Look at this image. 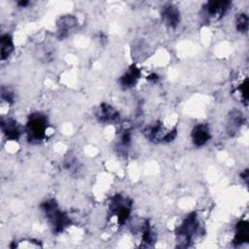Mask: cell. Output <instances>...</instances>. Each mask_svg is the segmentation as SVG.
Returning a JSON list of instances; mask_svg holds the SVG:
<instances>
[{
	"instance_id": "cell-1",
	"label": "cell",
	"mask_w": 249,
	"mask_h": 249,
	"mask_svg": "<svg viewBox=\"0 0 249 249\" xmlns=\"http://www.w3.org/2000/svg\"><path fill=\"white\" fill-rule=\"evenodd\" d=\"M42 211L47 218L48 223L55 232L63 231L71 223L70 218L63 212L53 199H48L41 205Z\"/></svg>"
},
{
	"instance_id": "cell-2",
	"label": "cell",
	"mask_w": 249,
	"mask_h": 249,
	"mask_svg": "<svg viewBox=\"0 0 249 249\" xmlns=\"http://www.w3.org/2000/svg\"><path fill=\"white\" fill-rule=\"evenodd\" d=\"M49 121L42 113H33L29 116L25 125V132L29 141L38 143L47 137Z\"/></svg>"
},
{
	"instance_id": "cell-3",
	"label": "cell",
	"mask_w": 249,
	"mask_h": 249,
	"mask_svg": "<svg viewBox=\"0 0 249 249\" xmlns=\"http://www.w3.org/2000/svg\"><path fill=\"white\" fill-rule=\"evenodd\" d=\"M199 231V222L196 212L190 213L179 225L176 234L184 246H189ZM178 241V242H179Z\"/></svg>"
},
{
	"instance_id": "cell-4",
	"label": "cell",
	"mask_w": 249,
	"mask_h": 249,
	"mask_svg": "<svg viewBox=\"0 0 249 249\" xmlns=\"http://www.w3.org/2000/svg\"><path fill=\"white\" fill-rule=\"evenodd\" d=\"M109 210L111 218L114 219L118 225L122 226L123 224H125L130 216L131 201L121 195H117L111 199L109 203Z\"/></svg>"
},
{
	"instance_id": "cell-5",
	"label": "cell",
	"mask_w": 249,
	"mask_h": 249,
	"mask_svg": "<svg viewBox=\"0 0 249 249\" xmlns=\"http://www.w3.org/2000/svg\"><path fill=\"white\" fill-rule=\"evenodd\" d=\"M144 133L152 141L169 142L176 137L177 130L175 128H166L162 124H157L148 126Z\"/></svg>"
},
{
	"instance_id": "cell-6",
	"label": "cell",
	"mask_w": 249,
	"mask_h": 249,
	"mask_svg": "<svg viewBox=\"0 0 249 249\" xmlns=\"http://www.w3.org/2000/svg\"><path fill=\"white\" fill-rule=\"evenodd\" d=\"M230 1H209L204 5L205 16L210 19H220L230 10Z\"/></svg>"
},
{
	"instance_id": "cell-7",
	"label": "cell",
	"mask_w": 249,
	"mask_h": 249,
	"mask_svg": "<svg viewBox=\"0 0 249 249\" xmlns=\"http://www.w3.org/2000/svg\"><path fill=\"white\" fill-rule=\"evenodd\" d=\"M1 130L9 140H18L23 132V128L14 119H2Z\"/></svg>"
},
{
	"instance_id": "cell-8",
	"label": "cell",
	"mask_w": 249,
	"mask_h": 249,
	"mask_svg": "<svg viewBox=\"0 0 249 249\" xmlns=\"http://www.w3.org/2000/svg\"><path fill=\"white\" fill-rule=\"evenodd\" d=\"M192 142L196 147L204 146L211 138L210 128L205 124H196L191 132Z\"/></svg>"
},
{
	"instance_id": "cell-9",
	"label": "cell",
	"mask_w": 249,
	"mask_h": 249,
	"mask_svg": "<svg viewBox=\"0 0 249 249\" xmlns=\"http://www.w3.org/2000/svg\"><path fill=\"white\" fill-rule=\"evenodd\" d=\"M161 18L164 24L169 28H176L180 22V11L172 4H167L162 8Z\"/></svg>"
},
{
	"instance_id": "cell-10",
	"label": "cell",
	"mask_w": 249,
	"mask_h": 249,
	"mask_svg": "<svg viewBox=\"0 0 249 249\" xmlns=\"http://www.w3.org/2000/svg\"><path fill=\"white\" fill-rule=\"evenodd\" d=\"M95 116L101 123H113L119 119L118 111L107 103H102L99 105L95 112Z\"/></svg>"
},
{
	"instance_id": "cell-11",
	"label": "cell",
	"mask_w": 249,
	"mask_h": 249,
	"mask_svg": "<svg viewBox=\"0 0 249 249\" xmlns=\"http://www.w3.org/2000/svg\"><path fill=\"white\" fill-rule=\"evenodd\" d=\"M249 240V224L247 221H239L234 227V236L232 243L234 245H242Z\"/></svg>"
},
{
	"instance_id": "cell-12",
	"label": "cell",
	"mask_w": 249,
	"mask_h": 249,
	"mask_svg": "<svg viewBox=\"0 0 249 249\" xmlns=\"http://www.w3.org/2000/svg\"><path fill=\"white\" fill-rule=\"evenodd\" d=\"M140 75L141 73L139 68L136 67L135 65H130L120 79L121 86L124 89H128L133 87L137 83L138 79L140 78Z\"/></svg>"
},
{
	"instance_id": "cell-13",
	"label": "cell",
	"mask_w": 249,
	"mask_h": 249,
	"mask_svg": "<svg viewBox=\"0 0 249 249\" xmlns=\"http://www.w3.org/2000/svg\"><path fill=\"white\" fill-rule=\"evenodd\" d=\"M244 123V117L242 113L238 110H233L231 112L228 120L227 130L231 135H235V133L241 128Z\"/></svg>"
},
{
	"instance_id": "cell-14",
	"label": "cell",
	"mask_w": 249,
	"mask_h": 249,
	"mask_svg": "<svg viewBox=\"0 0 249 249\" xmlns=\"http://www.w3.org/2000/svg\"><path fill=\"white\" fill-rule=\"evenodd\" d=\"M0 48H1V60L8 58L14 52V42L10 34L5 33L0 37Z\"/></svg>"
},
{
	"instance_id": "cell-15",
	"label": "cell",
	"mask_w": 249,
	"mask_h": 249,
	"mask_svg": "<svg viewBox=\"0 0 249 249\" xmlns=\"http://www.w3.org/2000/svg\"><path fill=\"white\" fill-rule=\"evenodd\" d=\"M77 23L76 19L73 17L70 16H66L60 18V20L58 21V31L61 34V36H66L68 34V32L75 26V24Z\"/></svg>"
},
{
	"instance_id": "cell-16",
	"label": "cell",
	"mask_w": 249,
	"mask_h": 249,
	"mask_svg": "<svg viewBox=\"0 0 249 249\" xmlns=\"http://www.w3.org/2000/svg\"><path fill=\"white\" fill-rule=\"evenodd\" d=\"M235 28L240 33H246L248 30V16L244 13H239L235 17Z\"/></svg>"
},
{
	"instance_id": "cell-17",
	"label": "cell",
	"mask_w": 249,
	"mask_h": 249,
	"mask_svg": "<svg viewBox=\"0 0 249 249\" xmlns=\"http://www.w3.org/2000/svg\"><path fill=\"white\" fill-rule=\"evenodd\" d=\"M1 99L4 102H7L8 104L12 103L15 99V94H14L13 90H11L9 88L2 87V89H1Z\"/></svg>"
},
{
	"instance_id": "cell-18",
	"label": "cell",
	"mask_w": 249,
	"mask_h": 249,
	"mask_svg": "<svg viewBox=\"0 0 249 249\" xmlns=\"http://www.w3.org/2000/svg\"><path fill=\"white\" fill-rule=\"evenodd\" d=\"M18 4L19 6H21V7H25V6H27L29 4V2H27V1H20V2H18Z\"/></svg>"
}]
</instances>
